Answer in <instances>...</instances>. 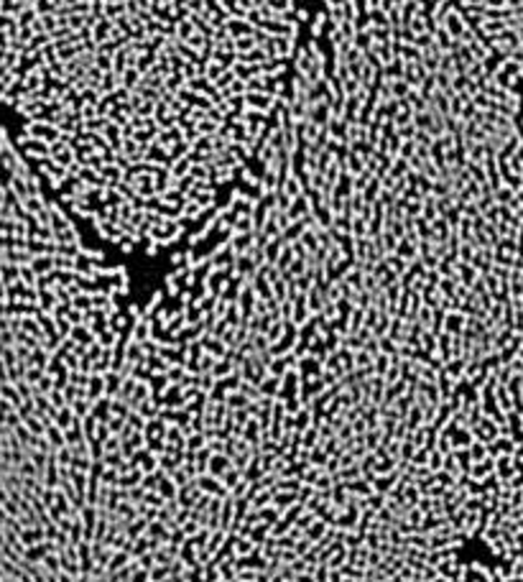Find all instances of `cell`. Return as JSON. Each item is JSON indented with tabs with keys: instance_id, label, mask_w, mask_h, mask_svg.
I'll list each match as a JSON object with an SVG mask.
<instances>
[{
	"instance_id": "cell-2",
	"label": "cell",
	"mask_w": 523,
	"mask_h": 582,
	"mask_svg": "<svg viewBox=\"0 0 523 582\" xmlns=\"http://www.w3.org/2000/svg\"><path fill=\"white\" fill-rule=\"evenodd\" d=\"M475 31L523 84V0H457Z\"/></svg>"
},
{
	"instance_id": "cell-1",
	"label": "cell",
	"mask_w": 523,
	"mask_h": 582,
	"mask_svg": "<svg viewBox=\"0 0 523 582\" xmlns=\"http://www.w3.org/2000/svg\"><path fill=\"white\" fill-rule=\"evenodd\" d=\"M317 0H0V36L56 102L107 131L207 146L286 97Z\"/></svg>"
}]
</instances>
